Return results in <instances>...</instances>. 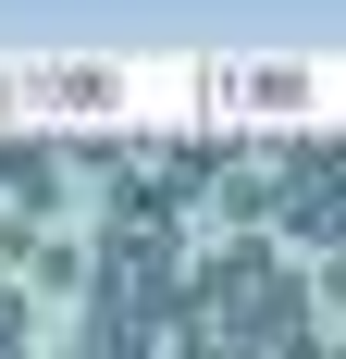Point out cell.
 <instances>
[{
	"mask_svg": "<svg viewBox=\"0 0 346 359\" xmlns=\"http://www.w3.org/2000/svg\"><path fill=\"white\" fill-rule=\"evenodd\" d=\"M0 100L13 111H124V74L111 62H13Z\"/></svg>",
	"mask_w": 346,
	"mask_h": 359,
	"instance_id": "1",
	"label": "cell"
},
{
	"mask_svg": "<svg viewBox=\"0 0 346 359\" xmlns=\"http://www.w3.org/2000/svg\"><path fill=\"white\" fill-rule=\"evenodd\" d=\"M210 87H235L247 111H297V100H310V74H297V62H260V74H210Z\"/></svg>",
	"mask_w": 346,
	"mask_h": 359,
	"instance_id": "2",
	"label": "cell"
}]
</instances>
